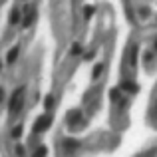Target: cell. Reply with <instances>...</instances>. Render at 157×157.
Listing matches in <instances>:
<instances>
[{"label": "cell", "mask_w": 157, "mask_h": 157, "mask_svg": "<svg viewBox=\"0 0 157 157\" xmlns=\"http://www.w3.org/2000/svg\"><path fill=\"white\" fill-rule=\"evenodd\" d=\"M22 98H24V90H22V88H18L14 94H12V100H10V111H12V113H16V111L20 109Z\"/></svg>", "instance_id": "1"}, {"label": "cell", "mask_w": 157, "mask_h": 157, "mask_svg": "<svg viewBox=\"0 0 157 157\" xmlns=\"http://www.w3.org/2000/svg\"><path fill=\"white\" fill-rule=\"evenodd\" d=\"M50 121H52L50 115H42V117H38V121H36L34 129H36V131H46L48 127H50Z\"/></svg>", "instance_id": "2"}, {"label": "cell", "mask_w": 157, "mask_h": 157, "mask_svg": "<svg viewBox=\"0 0 157 157\" xmlns=\"http://www.w3.org/2000/svg\"><path fill=\"white\" fill-rule=\"evenodd\" d=\"M121 90H123V92H127V94H135L139 90V86L135 84V82H131V80H123L121 82Z\"/></svg>", "instance_id": "3"}, {"label": "cell", "mask_w": 157, "mask_h": 157, "mask_svg": "<svg viewBox=\"0 0 157 157\" xmlns=\"http://www.w3.org/2000/svg\"><path fill=\"white\" fill-rule=\"evenodd\" d=\"M80 119H82V113L78 109H74V111H70V113H68V121L70 123H80Z\"/></svg>", "instance_id": "4"}, {"label": "cell", "mask_w": 157, "mask_h": 157, "mask_svg": "<svg viewBox=\"0 0 157 157\" xmlns=\"http://www.w3.org/2000/svg\"><path fill=\"white\" fill-rule=\"evenodd\" d=\"M135 60H137V46H131V50H129V64L135 66Z\"/></svg>", "instance_id": "5"}, {"label": "cell", "mask_w": 157, "mask_h": 157, "mask_svg": "<svg viewBox=\"0 0 157 157\" xmlns=\"http://www.w3.org/2000/svg\"><path fill=\"white\" fill-rule=\"evenodd\" d=\"M46 153H48V149L44 145H40L38 149H36V153H34V157H46Z\"/></svg>", "instance_id": "6"}, {"label": "cell", "mask_w": 157, "mask_h": 157, "mask_svg": "<svg viewBox=\"0 0 157 157\" xmlns=\"http://www.w3.org/2000/svg\"><path fill=\"white\" fill-rule=\"evenodd\" d=\"M16 56H18V48H12V50L8 52V62H14Z\"/></svg>", "instance_id": "7"}, {"label": "cell", "mask_w": 157, "mask_h": 157, "mask_svg": "<svg viewBox=\"0 0 157 157\" xmlns=\"http://www.w3.org/2000/svg\"><path fill=\"white\" fill-rule=\"evenodd\" d=\"M101 70H104V66H101V64H96V68H94V72H92V76H94V78H100V74H101Z\"/></svg>", "instance_id": "8"}, {"label": "cell", "mask_w": 157, "mask_h": 157, "mask_svg": "<svg viewBox=\"0 0 157 157\" xmlns=\"http://www.w3.org/2000/svg\"><path fill=\"white\" fill-rule=\"evenodd\" d=\"M44 105H46V109H52V105H54V98H52V96H48V98H46V101H44Z\"/></svg>", "instance_id": "9"}, {"label": "cell", "mask_w": 157, "mask_h": 157, "mask_svg": "<svg viewBox=\"0 0 157 157\" xmlns=\"http://www.w3.org/2000/svg\"><path fill=\"white\" fill-rule=\"evenodd\" d=\"M12 135H14V137H20V135H22V125L14 127V131H12Z\"/></svg>", "instance_id": "10"}, {"label": "cell", "mask_w": 157, "mask_h": 157, "mask_svg": "<svg viewBox=\"0 0 157 157\" xmlns=\"http://www.w3.org/2000/svg\"><path fill=\"white\" fill-rule=\"evenodd\" d=\"M78 143L76 141H66V149H76Z\"/></svg>", "instance_id": "11"}, {"label": "cell", "mask_w": 157, "mask_h": 157, "mask_svg": "<svg viewBox=\"0 0 157 157\" xmlns=\"http://www.w3.org/2000/svg\"><path fill=\"white\" fill-rule=\"evenodd\" d=\"M18 16H20V14H18V10H14V14H12V18H10V20H12V24L18 22Z\"/></svg>", "instance_id": "12"}, {"label": "cell", "mask_w": 157, "mask_h": 157, "mask_svg": "<svg viewBox=\"0 0 157 157\" xmlns=\"http://www.w3.org/2000/svg\"><path fill=\"white\" fill-rule=\"evenodd\" d=\"M84 12H86V16H88V18H90V16H92V12H94V8H92V6H88V8H86Z\"/></svg>", "instance_id": "13"}, {"label": "cell", "mask_w": 157, "mask_h": 157, "mask_svg": "<svg viewBox=\"0 0 157 157\" xmlns=\"http://www.w3.org/2000/svg\"><path fill=\"white\" fill-rule=\"evenodd\" d=\"M80 52H82V48H80V46H78V44H76V46L72 48V54H80Z\"/></svg>", "instance_id": "14"}, {"label": "cell", "mask_w": 157, "mask_h": 157, "mask_svg": "<svg viewBox=\"0 0 157 157\" xmlns=\"http://www.w3.org/2000/svg\"><path fill=\"white\" fill-rule=\"evenodd\" d=\"M16 151H18V155H24V153H26V151H24V147H20V145H18V149H16Z\"/></svg>", "instance_id": "15"}, {"label": "cell", "mask_w": 157, "mask_h": 157, "mask_svg": "<svg viewBox=\"0 0 157 157\" xmlns=\"http://www.w3.org/2000/svg\"><path fill=\"white\" fill-rule=\"evenodd\" d=\"M153 50L157 52V38H155V42H153Z\"/></svg>", "instance_id": "16"}, {"label": "cell", "mask_w": 157, "mask_h": 157, "mask_svg": "<svg viewBox=\"0 0 157 157\" xmlns=\"http://www.w3.org/2000/svg\"><path fill=\"white\" fill-rule=\"evenodd\" d=\"M0 100H2V90H0Z\"/></svg>", "instance_id": "17"}]
</instances>
